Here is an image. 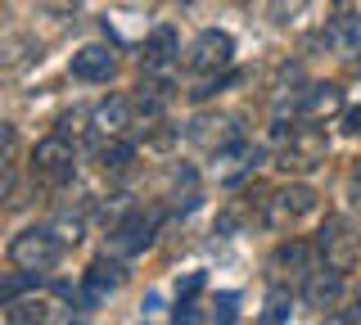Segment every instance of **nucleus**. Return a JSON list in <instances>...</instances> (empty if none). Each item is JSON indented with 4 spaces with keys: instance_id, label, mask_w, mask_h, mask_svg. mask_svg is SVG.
Here are the masks:
<instances>
[{
    "instance_id": "nucleus-1",
    "label": "nucleus",
    "mask_w": 361,
    "mask_h": 325,
    "mask_svg": "<svg viewBox=\"0 0 361 325\" xmlns=\"http://www.w3.org/2000/svg\"><path fill=\"white\" fill-rule=\"evenodd\" d=\"M63 249H68V240L54 226H32V231H23V235L9 240V262L27 276H45V271L59 266Z\"/></svg>"
},
{
    "instance_id": "nucleus-2",
    "label": "nucleus",
    "mask_w": 361,
    "mask_h": 325,
    "mask_svg": "<svg viewBox=\"0 0 361 325\" xmlns=\"http://www.w3.org/2000/svg\"><path fill=\"white\" fill-rule=\"evenodd\" d=\"M325 154H330V140H325L321 127H312L307 122H298V127H289L285 145H280V167L285 172H316V167L325 163Z\"/></svg>"
},
{
    "instance_id": "nucleus-3",
    "label": "nucleus",
    "mask_w": 361,
    "mask_h": 325,
    "mask_svg": "<svg viewBox=\"0 0 361 325\" xmlns=\"http://www.w3.org/2000/svg\"><path fill=\"white\" fill-rule=\"evenodd\" d=\"M73 163H77V149L63 131L37 140V149H32V176H41L45 185H63L68 176H73Z\"/></svg>"
},
{
    "instance_id": "nucleus-4",
    "label": "nucleus",
    "mask_w": 361,
    "mask_h": 325,
    "mask_svg": "<svg viewBox=\"0 0 361 325\" xmlns=\"http://www.w3.org/2000/svg\"><path fill=\"white\" fill-rule=\"evenodd\" d=\"M316 249H321V257L330 266H338V271H353L361 262V240L353 235V226H348L343 217H325V226L316 231Z\"/></svg>"
},
{
    "instance_id": "nucleus-5",
    "label": "nucleus",
    "mask_w": 361,
    "mask_h": 325,
    "mask_svg": "<svg viewBox=\"0 0 361 325\" xmlns=\"http://www.w3.org/2000/svg\"><path fill=\"white\" fill-rule=\"evenodd\" d=\"M231 59H235V41H231V32H217V27H208L203 37L190 46V73H203V77H212V73H221V68H231Z\"/></svg>"
},
{
    "instance_id": "nucleus-6",
    "label": "nucleus",
    "mask_w": 361,
    "mask_h": 325,
    "mask_svg": "<svg viewBox=\"0 0 361 325\" xmlns=\"http://www.w3.org/2000/svg\"><path fill=\"white\" fill-rule=\"evenodd\" d=\"M312 208H316V190L312 185H285V190H276V195L267 199L262 221L267 226H293V221L307 217Z\"/></svg>"
},
{
    "instance_id": "nucleus-7",
    "label": "nucleus",
    "mask_w": 361,
    "mask_h": 325,
    "mask_svg": "<svg viewBox=\"0 0 361 325\" xmlns=\"http://www.w3.org/2000/svg\"><path fill=\"white\" fill-rule=\"evenodd\" d=\"M158 221H163V212H158V208H135L127 221H118V226H113V240L109 244L118 253H145L154 244Z\"/></svg>"
},
{
    "instance_id": "nucleus-8",
    "label": "nucleus",
    "mask_w": 361,
    "mask_h": 325,
    "mask_svg": "<svg viewBox=\"0 0 361 325\" xmlns=\"http://www.w3.org/2000/svg\"><path fill=\"white\" fill-rule=\"evenodd\" d=\"M190 140L203 145V149H212V154H221V149L244 145V131L235 127V118H195L190 122Z\"/></svg>"
},
{
    "instance_id": "nucleus-9",
    "label": "nucleus",
    "mask_w": 361,
    "mask_h": 325,
    "mask_svg": "<svg viewBox=\"0 0 361 325\" xmlns=\"http://www.w3.org/2000/svg\"><path fill=\"white\" fill-rule=\"evenodd\" d=\"M343 276L348 271H338V266H312V276L302 280V298H307V307H334L338 298H343Z\"/></svg>"
},
{
    "instance_id": "nucleus-10",
    "label": "nucleus",
    "mask_w": 361,
    "mask_h": 325,
    "mask_svg": "<svg viewBox=\"0 0 361 325\" xmlns=\"http://www.w3.org/2000/svg\"><path fill=\"white\" fill-rule=\"evenodd\" d=\"M316 253H321V249H312V244H302V240L280 244V249L271 253V280H285V276L307 280L312 266H316Z\"/></svg>"
},
{
    "instance_id": "nucleus-11",
    "label": "nucleus",
    "mask_w": 361,
    "mask_h": 325,
    "mask_svg": "<svg viewBox=\"0 0 361 325\" xmlns=\"http://www.w3.org/2000/svg\"><path fill=\"white\" fill-rule=\"evenodd\" d=\"M325 46L338 50V54H348V59H357V54H361V18L348 5H338L334 18L325 23Z\"/></svg>"
},
{
    "instance_id": "nucleus-12",
    "label": "nucleus",
    "mask_w": 361,
    "mask_h": 325,
    "mask_svg": "<svg viewBox=\"0 0 361 325\" xmlns=\"http://www.w3.org/2000/svg\"><path fill=\"white\" fill-rule=\"evenodd\" d=\"M73 77L77 82H109L113 73H118V59H113V50L109 46H82L73 54Z\"/></svg>"
},
{
    "instance_id": "nucleus-13",
    "label": "nucleus",
    "mask_w": 361,
    "mask_h": 325,
    "mask_svg": "<svg viewBox=\"0 0 361 325\" xmlns=\"http://www.w3.org/2000/svg\"><path fill=\"white\" fill-rule=\"evenodd\" d=\"M135 99H122V95H113V99H104V104L95 109V131L99 136H122V131H131L135 127Z\"/></svg>"
},
{
    "instance_id": "nucleus-14",
    "label": "nucleus",
    "mask_w": 361,
    "mask_h": 325,
    "mask_svg": "<svg viewBox=\"0 0 361 325\" xmlns=\"http://www.w3.org/2000/svg\"><path fill=\"white\" fill-rule=\"evenodd\" d=\"M343 109V91H338L334 82H316L307 91H298V118H330Z\"/></svg>"
},
{
    "instance_id": "nucleus-15",
    "label": "nucleus",
    "mask_w": 361,
    "mask_h": 325,
    "mask_svg": "<svg viewBox=\"0 0 361 325\" xmlns=\"http://www.w3.org/2000/svg\"><path fill=\"white\" fill-rule=\"evenodd\" d=\"M172 59H176V32L172 27H154L149 41L140 46L145 73H167V68H172Z\"/></svg>"
},
{
    "instance_id": "nucleus-16",
    "label": "nucleus",
    "mask_w": 361,
    "mask_h": 325,
    "mask_svg": "<svg viewBox=\"0 0 361 325\" xmlns=\"http://www.w3.org/2000/svg\"><path fill=\"white\" fill-rule=\"evenodd\" d=\"M122 280H127V266H122L118 257H109V253H104V257H95V262H90V271H86V285L95 289L99 298H104L109 289H118Z\"/></svg>"
},
{
    "instance_id": "nucleus-17",
    "label": "nucleus",
    "mask_w": 361,
    "mask_h": 325,
    "mask_svg": "<svg viewBox=\"0 0 361 325\" xmlns=\"http://www.w3.org/2000/svg\"><path fill=\"white\" fill-rule=\"evenodd\" d=\"M131 159H135V149H131V140H122V136H109V140L95 149V163L104 167V172H122Z\"/></svg>"
},
{
    "instance_id": "nucleus-18",
    "label": "nucleus",
    "mask_w": 361,
    "mask_h": 325,
    "mask_svg": "<svg viewBox=\"0 0 361 325\" xmlns=\"http://www.w3.org/2000/svg\"><path fill=\"white\" fill-rule=\"evenodd\" d=\"M5 321H45V302H5Z\"/></svg>"
},
{
    "instance_id": "nucleus-19",
    "label": "nucleus",
    "mask_w": 361,
    "mask_h": 325,
    "mask_svg": "<svg viewBox=\"0 0 361 325\" xmlns=\"http://www.w3.org/2000/svg\"><path fill=\"white\" fill-rule=\"evenodd\" d=\"M262 321H267V325H276V321H289V294H285V289H271Z\"/></svg>"
},
{
    "instance_id": "nucleus-20",
    "label": "nucleus",
    "mask_w": 361,
    "mask_h": 325,
    "mask_svg": "<svg viewBox=\"0 0 361 325\" xmlns=\"http://www.w3.org/2000/svg\"><path fill=\"white\" fill-rule=\"evenodd\" d=\"M212 317H217L221 325H231L235 317H240V294H217L212 298Z\"/></svg>"
},
{
    "instance_id": "nucleus-21",
    "label": "nucleus",
    "mask_w": 361,
    "mask_h": 325,
    "mask_svg": "<svg viewBox=\"0 0 361 325\" xmlns=\"http://www.w3.org/2000/svg\"><path fill=\"white\" fill-rule=\"evenodd\" d=\"M302 9H307V0H271V18H276V23H289Z\"/></svg>"
},
{
    "instance_id": "nucleus-22",
    "label": "nucleus",
    "mask_w": 361,
    "mask_h": 325,
    "mask_svg": "<svg viewBox=\"0 0 361 325\" xmlns=\"http://www.w3.org/2000/svg\"><path fill=\"white\" fill-rule=\"evenodd\" d=\"M199 289H203V271H190V276L176 285V298H195Z\"/></svg>"
},
{
    "instance_id": "nucleus-23",
    "label": "nucleus",
    "mask_w": 361,
    "mask_h": 325,
    "mask_svg": "<svg viewBox=\"0 0 361 325\" xmlns=\"http://www.w3.org/2000/svg\"><path fill=\"white\" fill-rule=\"evenodd\" d=\"M172 321H203V312H199L190 298H176V312H172Z\"/></svg>"
},
{
    "instance_id": "nucleus-24",
    "label": "nucleus",
    "mask_w": 361,
    "mask_h": 325,
    "mask_svg": "<svg viewBox=\"0 0 361 325\" xmlns=\"http://www.w3.org/2000/svg\"><path fill=\"white\" fill-rule=\"evenodd\" d=\"M77 5H82V0H41V9H50V14H68V18H73Z\"/></svg>"
},
{
    "instance_id": "nucleus-25",
    "label": "nucleus",
    "mask_w": 361,
    "mask_h": 325,
    "mask_svg": "<svg viewBox=\"0 0 361 325\" xmlns=\"http://www.w3.org/2000/svg\"><path fill=\"white\" fill-rule=\"evenodd\" d=\"M343 131H348V136H361V109H353V114H343Z\"/></svg>"
},
{
    "instance_id": "nucleus-26",
    "label": "nucleus",
    "mask_w": 361,
    "mask_h": 325,
    "mask_svg": "<svg viewBox=\"0 0 361 325\" xmlns=\"http://www.w3.org/2000/svg\"><path fill=\"white\" fill-rule=\"evenodd\" d=\"M343 317H348V321H361V298H357V307H353V312H343Z\"/></svg>"
},
{
    "instance_id": "nucleus-27",
    "label": "nucleus",
    "mask_w": 361,
    "mask_h": 325,
    "mask_svg": "<svg viewBox=\"0 0 361 325\" xmlns=\"http://www.w3.org/2000/svg\"><path fill=\"white\" fill-rule=\"evenodd\" d=\"M357 181H361V167H357Z\"/></svg>"
}]
</instances>
